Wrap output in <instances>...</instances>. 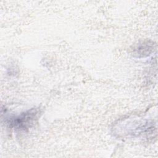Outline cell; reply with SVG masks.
<instances>
[{"label":"cell","mask_w":158,"mask_h":158,"mask_svg":"<svg viewBox=\"0 0 158 158\" xmlns=\"http://www.w3.org/2000/svg\"><path fill=\"white\" fill-rule=\"evenodd\" d=\"M39 114L40 110L38 108H32L17 116L10 118L7 120V123L14 129L25 131L33 126Z\"/></svg>","instance_id":"obj_1"},{"label":"cell","mask_w":158,"mask_h":158,"mask_svg":"<svg viewBox=\"0 0 158 158\" xmlns=\"http://www.w3.org/2000/svg\"><path fill=\"white\" fill-rule=\"evenodd\" d=\"M155 47L156 45L154 42L151 40L140 42L134 47L133 49V56L138 58L149 56L154 52Z\"/></svg>","instance_id":"obj_2"}]
</instances>
